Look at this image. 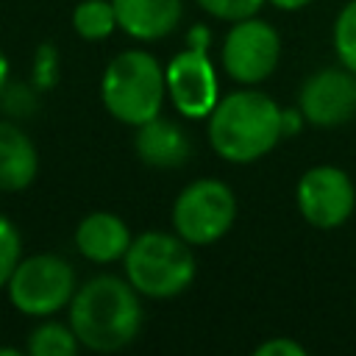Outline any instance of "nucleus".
<instances>
[{
    "instance_id": "obj_10",
    "label": "nucleus",
    "mask_w": 356,
    "mask_h": 356,
    "mask_svg": "<svg viewBox=\"0 0 356 356\" xmlns=\"http://www.w3.org/2000/svg\"><path fill=\"white\" fill-rule=\"evenodd\" d=\"M298 108L309 125L334 128L356 114V75L339 67L312 72L298 95Z\"/></svg>"
},
{
    "instance_id": "obj_12",
    "label": "nucleus",
    "mask_w": 356,
    "mask_h": 356,
    "mask_svg": "<svg viewBox=\"0 0 356 356\" xmlns=\"http://www.w3.org/2000/svg\"><path fill=\"white\" fill-rule=\"evenodd\" d=\"M117 25L136 42H159L184 17V0H111Z\"/></svg>"
},
{
    "instance_id": "obj_17",
    "label": "nucleus",
    "mask_w": 356,
    "mask_h": 356,
    "mask_svg": "<svg viewBox=\"0 0 356 356\" xmlns=\"http://www.w3.org/2000/svg\"><path fill=\"white\" fill-rule=\"evenodd\" d=\"M334 53L345 70L356 75V0H348L334 19Z\"/></svg>"
},
{
    "instance_id": "obj_1",
    "label": "nucleus",
    "mask_w": 356,
    "mask_h": 356,
    "mask_svg": "<svg viewBox=\"0 0 356 356\" xmlns=\"http://www.w3.org/2000/svg\"><path fill=\"white\" fill-rule=\"evenodd\" d=\"M142 295L120 275H95L83 281L70 306L67 323L72 325L81 348L95 353H117L128 348L142 331Z\"/></svg>"
},
{
    "instance_id": "obj_15",
    "label": "nucleus",
    "mask_w": 356,
    "mask_h": 356,
    "mask_svg": "<svg viewBox=\"0 0 356 356\" xmlns=\"http://www.w3.org/2000/svg\"><path fill=\"white\" fill-rule=\"evenodd\" d=\"M81 348L75 331L70 323H58L44 317V323H39L36 328H31L28 342H25V353L31 356H72Z\"/></svg>"
},
{
    "instance_id": "obj_20",
    "label": "nucleus",
    "mask_w": 356,
    "mask_h": 356,
    "mask_svg": "<svg viewBox=\"0 0 356 356\" xmlns=\"http://www.w3.org/2000/svg\"><path fill=\"white\" fill-rule=\"evenodd\" d=\"M256 356H306V348L292 337H270L253 350Z\"/></svg>"
},
{
    "instance_id": "obj_2",
    "label": "nucleus",
    "mask_w": 356,
    "mask_h": 356,
    "mask_svg": "<svg viewBox=\"0 0 356 356\" xmlns=\"http://www.w3.org/2000/svg\"><path fill=\"white\" fill-rule=\"evenodd\" d=\"M206 120L211 150L231 164L259 161L284 136V108L259 89H236L220 97Z\"/></svg>"
},
{
    "instance_id": "obj_21",
    "label": "nucleus",
    "mask_w": 356,
    "mask_h": 356,
    "mask_svg": "<svg viewBox=\"0 0 356 356\" xmlns=\"http://www.w3.org/2000/svg\"><path fill=\"white\" fill-rule=\"evenodd\" d=\"M209 44H211V31L203 22L192 25L189 33H186V47H195V50H206L209 53Z\"/></svg>"
},
{
    "instance_id": "obj_13",
    "label": "nucleus",
    "mask_w": 356,
    "mask_h": 356,
    "mask_svg": "<svg viewBox=\"0 0 356 356\" xmlns=\"http://www.w3.org/2000/svg\"><path fill=\"white\" fill-rule=\"evenodd\" d=\"M39 150L14 122L0 120V192H22L36 181Z\"/></svg>"
},
{
    "instance_id": "obj_14",
    "label": "nucleus",
    "mask_w": 356,
    "mask_h": 356,
    "mask_svg": "<svg viewBox=\"0 0 356 356\" xmlns=\"http://www.w3.org/2000/svg\"><path fill=\"white\" fill-rule=\"evenodd\" d=\"M134 147L145 164L159 167V170L181 167L189 156V139H186L184 128L175 125L172 120H164L161 114L136 128Z\"/></svg>"
},
{
    "instance_id": "obj_5",
    "label": "nucleus",
    "mask_w": 356,
    "mask_h": 356,
    "mask_svg": "<svg viewBox=\"0 0 356 356\" xmlns=\"http://www.w3.org/2000/svg\"><path fill=\"white\" fill-rule=\"evenodd\" d=\"M75 270L64 256L56 253H33L19 259L14 267L6 295L11 306L25 317H53L56 312L67 309L75 295Z\"/></svg>"
},
{
    "instance_id": "obj_8",
    "label": "nucleus",
    "mask_w": 356,
    "mask_h": 356,
    "mask_svg": "<svg viewBox=\"0 0 356 356\" xmlns=\"http://www.w3.org/2000/svg\"><path fill=\"white\" fill-rule=\"evenodd\" d=\"M295 203L300 217L320 231H331L348 222L356 209V186L342 167L317 164L306 170L295 186Z\"/></svg>"
},
{
    "instance_id": "obj_4",
    "label": "nucleus",
    "mask_w": 356,
    "mask_h": 356,
    "mask_svg": "<svg viewBox=\"0 0 356 356\" xmlns=\"http://www.w3.org/2000/svg\"><path fill=\"white\" fill-rule=\"evenodd\" d=\"M125 278L142 298L167 300L186 292L195 281L197 261L192 245L178 234L145 231L131 239V248L122 259Z\"/></svg>"
},
{
    "instance_id": "obj_9",
    "label": "nucleus",
    "mask_w": 356,
    "mask_h": 356,
    "mask_svg": "<svg viewBox=\"0 0 356 356\" xmlns=\"http://www.w3.org/2000/svg\"><path fill=\"white\" fill-rule=\"evenodd\" d=\"M167 100L186 120H206L220 100V78L206 50L184 47L164 67Z\"/></svg>"
},
{
    "instance_id": "obj_22",
    "label": "nucleus",
    "mask_w": 356,
    "mask_h": 356,
    "mask_svg": "<svg viewBox=\"0 0 356 356\" xmlns=\"http://www.w3.org/2000/svg\"><path fill=\"white\" fill-rule=\"evenodd\" d=\"M300 125H303V114H300V108H284V136L298 134Z\"/></svg>"
},
{
    "instance_id": "obj_16",
    "label": "nucleus",
    "mask_w": 356,
    "mask_h": 356,
    "mask_svg": "<svg viewBox=\"0 0 356 356\" xmlns=\"http://www.w3.org/2000/svg\"><path fill=\"white\" fill-rule=\"evenodd\" d=\"M117 28V11L111 0H81L72 8V31L86 42L108 39Z\"/></svg>"
},
{
    "instance_id": "obj_18",
    "label": "nucleus",
    "mask_w": 356,
    "mask_h": 356,
    "mask_svg": "<svg viewBox=\"0 0 356 356\" xmlns=\"http://www.w3.org/2000/svg\"><path fill=\"white\" fill-rule=\"evenodd\" d=\"M19 259H22V236L17 225L6 214H0V289H6Z\"/></svg>"
},
{
    "instance_id": "obj_3",
    "label": "nucleus",
    "mask_w": 356,
    "mask_h": 356,
    "mask_svg": "<svg viewBox=\"0 0 356 356\" xmlns=\"http://www.w3.org/2000/svg\"><path fill=\"white\" fill-rule=\"evenodd\" d=\"M167 97V75L159 58L142 47L117 53L100 75L103 108L122 125L139 128L161 114Z\"/></svg>"
},
{
    "instance_id": "obj_6",
    "label": "nucleus",
    "mask_w": 356,
    "mask_h": 356,
    "mask_svg": "<svg viewBox=\"0 0 356 356\" xmlns=\"http://www.w3.org/2000/svg\"><path fill=\"white\" fill-rule=\"evenodd\" d=\"M236 220V195L220 178L189 181L172 203V228L192 248L220 242Z\"/></svg>"
},
{
    "instance_id": "obj_23",
    "label": "nucleus",
    "mask_w": 356,
    "mask_h": 356,
    "mask_svg": "<svg viewBox=\"0 0 356 356\" xmlns=\"http://www.w3.org/2000/svg\"><path fill=\"white\" fill-rule=\"evenodd\" d=\"M267 3L275 6V8H281V11H300V8L312 6L314 0H267Z\"/></svg>"
},
{
    "instance_id": "obj_24",
    "label": "nucleus",
    "mask_w": 356,
    "mask_h": 356,
    "mask_svg": "<svg viewBox=\"0 0 356 356\" xmlns=\"http://www.w3.org/2000/svg\"><path fill=\"white\" fill-rule=\"evenodd\" d=\"M8 75H11V64H8V58H6V53L0 50V92L8 86Z\"/></svg>"
},
{
    "instance_id": "obj_7",
    "label": "nucleus",
    "mask_w": 356,
    "mask_h": 356,
    "mask_svg": "<svg viewBox=\"0 0 356 356\" xmlns=\"http://www.w3.org/2000/svg\"><path fill=\"white\" fill-rule=\"evenodd\" d=\"M278 58H281V36L270 22L259 17L231 22L220 50L222 70L231 81L242 86H256L275 72Z\"/></svg>"
},
{
    "instance_id": "obj_19",
    "label": "nucleus",
    "mask_w": 356,
    "mask_h": 356,
    "mask_svg": "<svg viewBox=\"0 0 356 356\" xmlns=\"http://www.w3.org/2000/svg\"><path fill=\"white\" fill-rule=\"evenodd\" d=\"M206 14L225 22H239L248 17H256L267 0H195Z\"/></svg>"
},
{
    "instance_id": "obj_11",
    "label": "nucleus",
    "mask_w": 356,
    "mask_h": 356,
    "mask_svg": "<svg viewBox=\"0 0 356 356\" xmlns=\"http://www.w3.org/2000/svg\"><path fill=\"white\" fill-rule=\"evenodd\" d=\"M131 231L122 217L111 211H92L75 228V248L86 261L114 264L122 261L131 248Z\"/></svg>"
},
{
    "instance_id": "obj_25",
    "label": "nucleus",
    "mask_w": 356,
    "mask_h": 356,
    "mask_svg": "<svg viewBox=\"0 0 356 356\" xmlns=\"http://www.w3.org/2000/svg\"><path fill=\"white\" fill-rule=\"evenodd\" d=\"M0 356H19L17 348H0Z\"/></svg>"
}]
</instances>
